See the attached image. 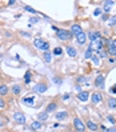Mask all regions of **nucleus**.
I'll return each instance as SVG.
<instances>
[{"label":"nucleus","instance_id":"1","mask_svg":"<svg viewBox=\"0 0 116 132\" xmlns=\"http://www.w3.org/2000/svg\"><path fill=\"white\" fill-rule=\"evenodd\" d=\"M56 35H57V37L60 39V40H68V39L72 37V34L65 31V29H57Z\"/></svg>","mask_w":116,"mask_h":132},{"label":"nucleus","instance_id":"4","mask_svg":"<svg viewBox=\"0 0 116 132\" xmlns=\"http://www.w3.org/2000/svg\"><path fill=\"white\" fill-rule=\"evenodd\" d=\"M13 119H15V121H16V123H20V124H24L26 123V118L20 112H15L13 113Z\"/></svg>","mask_w":116,"mask_h":132},{"label":"nucleus","instance_id":"24","mask_svg":"<svg viewBox=\"0 0 116 132\" xmlns=\"http://www.w3.org/2000/svg\"><path fill=\"white\" fill-rule=\"evenodd\" d=\"M5 107V103H4V100L0 97V110H2V108H4Z\"/></svg>","mask_w":116,"mask_h":132},{"label":"nucleus","instance_id":"9","mask_svg":"<svg viewBox=\"0 0 116 132\" xmlns=\"http://www.w3.org/2000/svg\"><path fill=\"white\" fill-rule=\"evenodd\" d=\"M35 91L40 92V94H42V92H45V91H47V85H45V84H37L35 87Z\"/></svg>","mask_w":116,"mask_h":132},{"label":"nucleus","instance_id":"28","mask_svg":"<svg viewBox=\"0 0 116 132\" xmlns=\"http://www.w3.org/2000/svg\"><path fill=\"white\" fill-rule=\"evenodd\" d=\"M111 92H112V94H116V85L111 88Z\"/></svg>","mask_w":116,"mask_h":132},{"label":"nucleus","instance_id":"13","mask_svg":"<svg viewBox=\"0 0 116 132\" xmlns=\"http://www.w3.org/2000/svg\"><path fill=\"white\" fill-rule=\"evenodd\" d=\"M7 94H8V87H7V85H0V95L4 96Z\"/></svg>","mask_w":116,"mask_h":132},{"label":"nucleus","instance_id":"25","mask_svg":"<svg viewBox=\"0 0 116 132\" xmlns=\"http://www.w3.org/2000/svg\"><path fill=\"white\" fill-rule=\"evenodd\" d=\"M53 52H55V55H60L61 50H60V48H55V51H53Z\"/></svg>","mask_w":116,"mask_h":132},{"label":"nucleus","instance_id":"21","mask_svg":"<svg viewBox=\"0 0 116 132\" xmlns=\"http://www.w3.org/2000/svg\"><path fill=\"white\" fill-rule=\"evenodd\" d=\"M24 81H26L27 84H28V83L31 81V72H29V71H28V72L26 73V77H24Z\"/></svg>","mask_w":116,"mask_h":132},{"label":"nucleus","instance_id":"3","mask_svg":"<svg viewBox=\"0 0 116 132\" xmlns=\"http://www.w3.org/2000/svg\"><path fill=\"white\" fill-rule=\"evenodd\" d=\"M73 126H75V128L79 131V132H83L84 128H86V127H84V123H83L79 118H75V119H73Z\"/></svg>","mask_w":116,"mask_h":132},{"label":"nucleus","instance_id":"2","mask_svg":"<svg viewBox=\"0 0 116 132\" xmlns=\"http://www.w3.org/2000/svg\"><path fill=\"white\" fill-rule=\"evenodd\" d=\"M107 44H108V53L112 56H116V45L113 44V40L110 39V40H107Z\"/></svg>","mask_w":116,"mask_h":132},{"label":"nucleus","instance_id":"19","mask_svg":"<svg viewBox=\"0 0 116 132\" xmlns=\"http://www.w3.org/2000/svg\"><path fill=\"white\" fill-rule=\"evenodd\" d=\"M67 112L65 111H63V112H59V113H56V118L57 119H64V118H67Z\"/></svg>","mask_w":116,"mask_h":132},{"label":"nucleus","instance_id":"26","mask_svg":"<svg viewBox=\"0 0 116 132\" xmlns=\"http://www.w3.org/2000/svg\"><path fill=\"white\" fill-rule=\"evenodd\" d=\"M91 51H92V50H91V48H88V51H87V53H86V57H87V59H88V57H91Z\"/></svg>","mask_w":116,"mask_h":132},{"label":"nucleus","instance_id":"20","mask_svg":"<svg viewBox=\"0 0 116 132\" xmlns=\"http://www.w3.org/2000/svg\"><path fill=\"white\" fill-rule=\"evenodd\" d=\"M108 105L111 108H116V99H110L108 100Z\"/></svg>","mask_w":116,"mask_h":132},{"label":"nucleus","instance_id":"12","mask_svg":"<svg viewBox=\"0 0 116 132\" xmlns=\"http://www.w3.org/2000/svg\"><path fill=\"white\" fill-rule=\"evenodd\" d=\"M87 126H88V128H89L91 131H96V129H97V126H96V124L92 121V120H88V121H87Z\"/></svg>","mask_w":116,"mask_h":132},{"label":"nucleus","instance_id":"17","mask_svg":"<svg viewBox=\"0 0 116 132\" xmlns=\"http://www.w3.org/2000/svg\"><path fill=\"white\" fill-rule=\"evenodd\" d=\"M31 126H32V128H34V129H40L43 124H42L40 121H34L32 124H31Z\"/></svg>","mask_w":116,"mask_h":132},{"label":"nucleus","instance_id":"23","mask_svg":"<svg viewBox=\"0 0 116 132\" xmlns=\"http://www.w3.org/2000/svg\"><path fill=\"white\" fill-rule=\"evenodd\" d=\"M44 59H45V61H47V63H49V61H51V53L47 52V53L44 55Z\"/></svg>","mask_w":116,"mask_h":132},{"label":"nucleus","instance_id":"10","mask_svg":"<svg viewBox=\"0 0 116 132\" xmlns=\"http://www.w3.org/2000/svg\"><path fill=\"white\" fill-rule=\"evenodd\" d=\"M56 103H49L48 104V107H47V111H45V112H47V113H49V112H53V111H55L56 110Z\"/></svg>","mask_w":116,"mask_h":132},{"label":"nucleus","instance_id":"29","mask_svg":"<svg viewBox=\"0 0 116 132\" xmlns=\"http://www.w3.org/2000/svg\"><path fill=\"white\" fill-rule=\"evenodd\" d=\"M26 10H27V11H31V12H35L32 8H29V7H26Z\"/></svg>","mask_w":116,"mask_h":132},{"label":"nucleus","instance_id":"15","mask_svg":"<svg viewBox=\"0 0 116 132\" xmlns=\"http://www.w3.org/2000/svg\"><path fill=\"white\" fill-rule=\"evenodd\" d=\"M20 91H21V87H20L19 84H15L13 87H12V92H13L15 95H18V94H20Z\"/></svg>","mask_w":116,"mask_h":132},{"label":"nucleus","instance_id":"22","mask_svg":"<svg viewBox=\"0 0 116 132\" xmlns=\"http://www.w3.org/2000/svg\"><path fill=\"white\" fill-rule=\"evenodd\" d=\"M39 118H40V120H45V119L48 118V113H47V112H44V113H40V115H39Z\"/></svg>","mask_w":116,"mask_h":132},{"label":"nucleus","instance_id":"30","mask_svg":"<svg viewBox=\"0 0 116 132\" xmlns=\"http://www.w3.org/2000/svg\"><path fill=\"white\" fill-rule=\"evenodd\" d=\"M95 15H100V10H96L95 11Z\"/></svg>","mask_w":116,"mask_h":132},{"label":"nucleus","instance_id":"18","mask_svg":"<svg viewBox=\"0 0 116 132\" xmlns=\"http://www.w3.org/2000/svg\"><path fill=\"white\" fill-rule=\"evenodd\" d=\"M103 81H104V77L103 76H99L96 81H95V85H97V87H100V85H103Z\"/></svg>","mask_w":116,"mask_h":132},{"label":"nucleus","instance_id":"16","mask_svg":"<svg viewBox=\"0 0 116 132\" xmlns=\"http://www.w3.org/2000/svg\"><path fill=\"white\" fill-rule=\"evenodd\" d=\"M67 52H68V55L71 56V57L76 56V51L73 50V47H67Z\"/></svg>","mask_w":116,"mask_h":132},{"label":"nucleus","instance_id":"27","mask_svg":"<svg viewBox=\"0 0 116 132\" xmlns=\"http://www.w3.org/2000/svg\"><path fill=\"white\" fill-rule=\"evenodd\" d=\"M107 132H116V127H112V128H108Z\"/></svg>","mask_w":116,"mask_h":132},{"label":"nucleus","instance_id":"5","mask_svg":"<svg viewBox=\"0 0 116 132\" xmlns=\"http://www.w3.org/2000/svg\"><path fill=\"white\" fill-rule=\"evenodd\" d=\"M83 32V31H81V27L79 26V24H73L72 27H71V34H73V35H80Z\"/></svg>","mask_w":116,"mask_h":132},{"label":"nucleus","instance_id":"8","mask_svg":"<svg viewBox=\"0 0 116 132\" xmlns=\"http://www.w3.org/2000/svg\"><path fill=\"white\" fill-rule=\"evenodd\" d=\"M76 40H77V43H79V44H84V43H86V40H87V35L84 34V32H81L80 35H77Z\"/></svg>","mask_w":116,"mask_h":132},{"label":"nucleus","instance_id":"6","mask_svg":"<svg viewBox=\"0 0 116 132\" xmlns=\"http://www.w3.org/2000/svg\"><path fill=\"white\" fill-rule=\"evenodd\" d=\"M34 44H35V47L37 48V50H43V47H44V44H45V42L43 40V39H35L34 40Z\"/></svg>","mask_w":116,"mask_h":132},{"label":"nucleus","instance_id":"11","mask_svg":"<svg viewBox=\"0 0 116 132\" xmlns=\"http://www.w3.org/2000/svg\"><path fill=\"white\" fill-rule=\"evenodd\" d=\"M77 97H79V100H81V102H86L88 99V92H80V94L77 95Z\"/></svg>","mask_w":116,"mask_h":132},{"label":"nucleus","instance_id":"7","mask_svg":"<svg viewBox=\"0 0 116 132\" xmlns=\"http://www.w3.org/2000/svg\"><path fill=\"white\" fill-rule=\"evenodd\" d=\"M91 99H92V103L97 104V103L102 102V95H100L99 92H94V94H92V96H91Z\"/></svg>","mask_w":116,"mask_h":132},{"label":"nucleus","instance_id":"14","mask_svg":"<svg viewBox=\"0 0 116 132\" xmlns=\"http://www.w3.org/2000/svg\"><path fill=\"white\" fill-rule=\"evenodd\" d=\"M34 100H35V97L34 96H31V97H24V99H23V102H24L26 104H31V105H34Z\"/></svg>","mask_w":116,"mask_h":132}]
</instances>
